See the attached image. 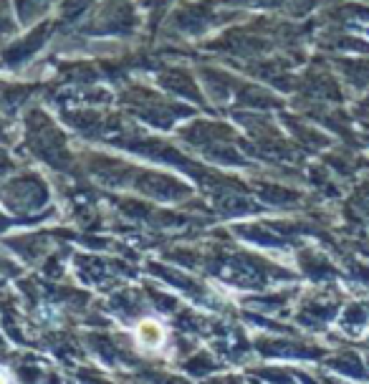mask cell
I'll return each instance as SVG.
<instances>
[{"label":"cell","instance_id":"1","mask_svg":"<svg viewBox=\"0 0 369 384\" xmlns=\"http://www.w3.org/2000/svg\"><path fill=\"white\" fill-rule=\"evenodd\" d=\"M162 326L157 322H152V319H147V322L140 324V328H137V342L142 344V347H147V349H154V347H160L162 344Z\"/></svg>","mask_w":369,"mask_h":384},{"label":"cell","instance_id":"2","mask_svg":"<svg viewBox=\"0 0 369 384\" xmlns=\"http://www.w3.org/2000/svg\"><path fill=\"white\" fill-rule=\"evenodd\" d=\"M0 384H8V379H6V374H0Z\"/></svg>","mask_w":369,"mask_h":384}]
</instances>
